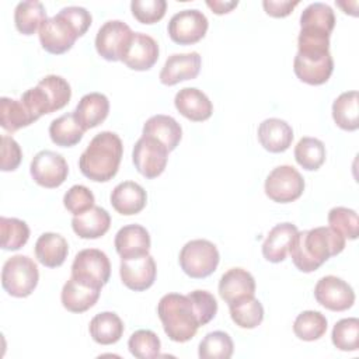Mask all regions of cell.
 <instances>
[{"mask_svg":"<svg viewBox=\"0 0 359 359\" xmlns=\"http://www.w3.org/2000/svg\"><path fill=\"white\" fill-rule=\"evenodd\" d=\"M345 248V237L330 226L297 231L289 252L294 266L302 272L318 269L327 259Z\"/></svg>","mask_w":359,"mask_h":359,"instance_id":"1","label":"cell"},{"mask_svg":"<svg viewBox=\"0 0 359 359\" xmlns=\"http://www.w3.org/2000/svg\"><path fill=\"white\" fill-rule=\"evenodd\" d=\"M91 21L93 18L87 8L80 6L63 7L41 25L39 42L46 52L62 55L70 50L76 39L87 32Z\"/></svg>","mask_w":359,"mask_h":359,"instance_id":"2","label":"cell"},{"mask_svg":"<svg viewBox=\"0 0 359 359\" xmlns=\"http://www.w3.org/2000/svg\"><path fill=\"white\" fill-rule=\"evenodd\" d=\"M123 154L121 137L109 130L97 133L81 153L79 168L84 177L95 182L112 180L119 168Z\"/></svg>","mask_w":359,"mask_h":359,"instance_id":"3","label":"cell"},{"mask_svg":"<svg viewBox=\"0 0 359 359\" xmlns=\"http://www.w3.org/2000/svg\"><path fill=\"white\" fill-rule=\"evenodd\" d=\"M157 314L164 332L174 342L192 339L198 328L202 327L195 304L188 294H164L157 304Z\"/></svg>","mask_w":359,"mask_h":359,"instance_id":"4","label":"cell"},{"mask_svg":"<svg viewBox=\"0 0 359 359\" xmlns=\"http://www.w3.org/2000/svg\"><path fill=\"white\" fill-rule=\"evenodd\" d=\"M39 280L36 264L27 255L8 258L1 269V286L13 297L29 296Z\"/></svg>","mask_w":359,"mask_h":359,"instance_id":"5","label":"cell"},{"mask_svg":"<svg viewBox=\"0 0 359 359\" xmlns=\"http://www.w3.org/2000/svg\"><path fill=\"white\" fill-rule=\"evenodd\" d=\"M181 269L194 279H202L212 275L220 261L216 245L205 238L188 241L180 251Z\"/></svg>","mask_w":359,"mask_h":359,"instance_id":"6","label":"cell"},{"mask_svg":"<svg viewBox=\"0 0 359 359\" xmlns=\"http://www.w3.org/2000/svg\"><path fill=\"white\" fill-rule=\"evenodd\" d=\"M72 276L95 287H102L111 276V262L107 254L97 248H86L76 254Z\"/></svg>","mask_w":359,"mask_h":359,"instance_id":"7","label":"cell"},{"mask_svg":"<svg viewBox=\"0 0 359 359\" xmlns=\"http://www.w3.org/2000/svg\"><path fill=\"white\" fill-rule=\"evenodd\" d=\"M133 34L135 32L126 22L121 20H109L100 27L95 35V49L105 60H122Z\"/></svg>","mask_w":359,"mask_h":359,"instance_id":"8","label":"cell"},{"mask_svg":"<svg viewBox=\"0 0 359 359\" xmlns=\"http://www.w3.org/2000/svg\"><path fill=\"white\" fill-rule=\"evenodd\" d=\"M265 194L278 203H289L299 199L304 191L302 174L292 165L275 167L265 180Z\"/></svg>","mask_w":359,"mask_h":359,"instance_id":"9","label":"cell"},{"mask_svg":"<svg viewBox=\"0 0 359 359\" xmlns=\"http://www.w3.org/2000/svg\"><path fill=\"white\" fill-rule=\"evenodd\" d=\"M168 153V149L160 140L142 135L133 146L132 161L143 177L151 180L165 170Z\"/></svg>","mask_w":359,"mask_h":359,"instance_id":"10","label":"cell"},{"mask_svg":"<svg viewBox=\"0 0 359 359\" xmlns=\"http://www.w3.org/2000/svg\"><path fill=\"white\" fill-rule=\"evenodd\" d=\"M209 21L206 15L196 10L188 8L175 13L168 21V35L180 45H192L199 42L208 31Z\"/></svg>","mask_w":359,"mask_h":359,"instance_id":"11","label":"cell"},{"mask_svg":"<svg viewBox=\"0 0 359 359\" xmlns=\"http://www.w3.org/2000/svg\"><path fill=\"white\" fill-rule=\"evenodd\" d=\"M29 172L32 180L43 188L60 187L69 174L65 157L52 150H41L31 161Z\"/></svg>","mask_w":359,"mask_h":359,"instance_id":"12","label":"cell"},{"mask_svg":"<svg viewBox=\"0 0 359 359\" xmlns=\"http://www.w3.org/2000/svg\"><path fill=\"white\" fill-rule=\"evenodd\" d=\"M314 297L317 303L331 311H345L355 303V292L344 279L327 275L314 286Z\"/></svg>","mask_w":359,"mask_h":359,"instance_id":"13","label":"cell"},{"mask_svg":"<svg viewBox=\"0 0 359 359\" xmlns=\"http://www.w3.org/2000/svg\"><path fill=\"white\" fill-rule=\"evenodd\" d=\"M119 275L122 283L135 292L149 289L157 276V266L151 255H142L129 259H121Z\"/></svg>","mask_w":359,"mask_h":359,"instance_id":"14","label":"cell"},{"mask_svg":"<svg viewBox=\"0 0 359 359\" xmlns=\"http://www.w3.org/2000/svg\"><path fill=\"white\" fill-rule=\"evenodd\" d=\"M201 65L202 59L198 52L174 53L167 57L160 72V81L165 86H175L180 81L192 80L199 74Z\"/></svg>","mask_w":359,"mask_h":359,"instance_id":"15","label":"cell"},{"mask_svg":"<svg viewBox=\"0 0 359 359\" xmlns=\"http://www.w3.org/2000/svg\"><path fill=\"white\" fill-rule=\"evenodd\" d=\"M158 43L147 34L135 32L122 57V62L132 70L144 72L154 66L158 59Z\"/></svg>","mask_w":359,"mask_h":359,"instance_id":"16","label":"cell"},{"mask_svg":"<svg viewBox=\"0 0 359 359\" xmlns=\"http://www.w3.org/2000/svg\"><path fill=\"white\" fill-rule=\"evenodd\" d=\"M293 70L297 79L311 86H320L328 81L334 70V60L331 53L323 56H306L296 53L293 60Z\"/></svg>","mask_w":359,"mask_h":359,"instance_id":"17","label":"cell"},{"mask_svg":"<svg viewBox=\"0 0 359 359\" xmlns=\"http://www.w3.org/2000/svg\"><path fill=\"white\" fill-rule=\"evenodd\" d=\"M177 111L189 121L202 122L212 116L213 105L209 97L196 87L181 88L174 98Z\"/></svg>","mask_w":359,"mask_h":359,"instance_id":"18","label":"cell"},{"mask_svg":"<svg viewBox=\"0 0 359 359\" xmlns=\"http://www.w3.org/2000/svg\"><path fill=\"white\" fill-rule=\"evenodd\" d=\"M219 294L227 303H236L255 294V279L243 268H231L219 280Z\"/></svg>","mask_w":359,"mask_h":359,"instance_id":"19","label":"cell"},{"mask_svg":"<svg viewBox=\"0 0 359 359\" xmlns=\"http://www.w3.org/2000/svg\"><path fill=\"white\" fill-rule=\"evenodd\" d=\"M101 289L88 285L76 278H70L62 289L60 300L63 307L70 313H84L91 309L100 299Z\"/></svg>","mask_w":359,"mask_h":359,"instance_id":"20","label":"cell"},{"mask_svg":"<svg viewBox=\"0 0 359 359\" xmlns=\"http://www.w3.org/2000/svg\"><path fill=\"white\" fill-rule=\"evenodd\" d=\"M115 250L121 259L147 255L150 250L149 231L140 224H126L115 234Z\"/></svg>","mask_w":359,"mask_h":359,"instance_id":"21","label":"cell"},{"mask_svg":"<svg viewBox=\"0 0 359 359\" xmlns=\"http://www.w3.org/2000/svg\"><path fill=\"white\" fill-rule=\"evenodd\" d=\"M258 140L265 150L271 153H282L292 144L293 129L283 119L268 118L258 126Z\"/></svg>","mask_w":359,"mask_h":359,"instance_id":"22","label":"cell"},{"mask_svg":"<svg viewBox=\"0 0 359 359\" xmlns=\"http://www.w3.org/2000/svg\"><path fill=\"white\" fill-rule=\"evenodd\" d=\"M112 208L125 216L142 212L147 202V194L142 185L135 181L119 182L111 192Z\"/></svg>","mask_w":359,"mask_h":359,"instance_id":"23","label":"cell"},{"mask_svg":"<svg viewBox=\"0 0 359 359\" xmlns=\"http://www.w3.org/2000/svg\"><path fill=\"white\" fill-rule=\"evenodd\" d=\"M109 112V101L101 93H88L83 95L73 114L80 126L87 130L102 123Z\"/></svg>","mask_w":359,"mask_h":359,"instance_id":"24","label":"cell"},{"mask_svg":"<svg viewBox=\"0 0 359 359\" xmlns=\"http://www.w3.org/2000/svg\"><path fill=\"white\" fill-rule=\"evenodd\" d=\"M297 227L289 222L272 227L262 244V255L269 262H282L289 252L290 244L297 233Z\"/></svg>","mask_w":359,"mask_h":359,"instance_id":"25","label":"cell"},{"mask_svg":"<svg viewBox=\"0 0 359 359\" xmlns=\"http://www.w3.org/2000/svg\"><path fill=\"white\" fill-rule=\"evenodd\" d=\"M69 254L66 238L57 233H43L35 243L36 259L48 268L60 266Z\"/></svg>","mask_w":359,"mask_h":359,"instance_id":"26","label":"cell"},{"mask_svg":"<svg viewBox=\"0 0 359 359\" xmlns=\"http://www.w3.org/2000/svg\"><path fill=\"white\" fill-rule=\"evenodd\" d=\"M142 135L156 137L168 149V151H172L182 137V129L172 116L158 114L150 116L144 122Z\"/></svg>","mask_w":359,"mask_h":359,"instance_id":"27","label":"cell"},{"mask_svg":"<svg viewBox=\"0 0 359 359\" xmlns=\"http://www.w3.org/2000/svg\"><path fill=\"white\" fill-rule=\"evenodd\" d=\"M111 226L109 213L101 206H93L90 210L72 219L73 231L81 238L102 237Z\"/></svg>","mask_w":359,"mask_h":359,"instance_id":"28","label":"cell"},{"mask_svg":"<svg viewBox=\"0 0 359 359\" xmlns=\"http://www.w3.org/2000/svg\"><path fill=\"white\" fill-rule=\"evenodd\" d=\"M123 323L116 313L102 311L95 314L88 325L91 338L100 345H112L123 334Z\"/></svg>","mask_w":359,"mask_h":359,"instance_id":"29","label":"cell"},{"mask_svg":"<svg viewBox=\"0 0 359 359\" xmlns=\"http://www.w3.org/2000/svg\"><path fill=\"white\" fill-rule=\"evenodd\" d=\"M332 118L337 126L344 130L359 128V95L358 91H345L332 102Z\"/></svg>","mask_w":359,"mask_h":359,"instance_id":"30","label":"cell"},{"mask_svg":"<svg viewBox=\"0 0 359 359\" xmlns=\"http://www.w3.org/2000/svg\"><path fill=\"white\" fill-rule=\"evenodd\" d=\"M46 20V10L41 1H20L14 10V22L18 32L32 35Z\"/></svg>","mask_w":359,"mask_h":359,"instance_id":"31","label":"cell"},{"mask_svg":"<svg viewBox=\"0 0 359 359\" xmlns=\"http://www.w3.org/2000/svg\"><path fill=\"white\" fill-rule=\"evenodd\" d=\"M84 135V129L76 121L74 114H63L53 119L49 125L50 140L60 147H72L77 144Z\"/></svg>","mask_w":359,"mask_h":359,"instance_id":"32","label":"cell"},{"mask_svg":"<svg viewBox=\"0 0 359 359\" xmlns=\"http://www.w3.org/2000/svg\"><path fill=\"white\" fill-rule=\"evenodd\" d=\"M32 122L35 121L21 100L8 97L0 98V125L4 130L13 133Z\"/></svg>","mask_w":359,"mask_h":359,"instance_id":"33","label":"cell"},{"mask_svg":"<svg viewBox=\"0 0 359 359\" xmlns=\"http://www.w3.org/2000/svg\"><path fill=\"white\" fill-rule=\"evenodd\" d=\"M230 317L240 328L251 330L258 327L264 320V307L254 296L245 297L229 304Z\"/></svg>","mask_w":359,"mask_h":359,"instance_id":"34","label":"cell"},{"mask_svg":"<svg viewBox=\"0 0 359 359\" xmlns=\"http://www.w3.org/2000/svg\"><path fill=\"white\" fill-rule=\"evenodd\" d=\"M36 86L43 93V97L49 107V112L62 109L70 101L72 88L67 80L62 76L48 74Z\"/></svg>","mask_w":359,"mask_h":359,"instance_id":"35","label":"cell"},{"mask_svg":"<svg viewBox=\"0 0 359 359\" xmlns=\"http://www.w3.org/2000/svg\"><path fill=\"white\" fill-rule=\"evenodd\" d=\"M294 158L304 170L316 171L325 161V146L320 139L302 137L294 146Z\"/></svg>","mask_w":359,"mask_h":359,"instance_id":"36","label":"cell"},{"mask_svg":"<svg viewBox=\"0 0 359 359\" xmlns=\"http://www.w3.org/2000/svg\"><path fill=\"white\" fill-rule=\"evenodd\" d=\"M327 325L328 323L324 314L314 310H306L296 317L293 332L302 341H317L325 334Z\"/></svg>","mask_w":359,"mask_h":359,"instance_id":"37","label":"cell"},{"mask_svg":"<svg viewBox=\"0 0 359 359\" xmlns=\"http://www.w3.org/2000/svg\"><path fill=\"white\" fill-rule=\"evenodd\" d=\"M335 27V14L332 8L321 1L309 4L300 15V28H311L331 34Z\"/></svg>","mask_w":359,"mask_h":359,"instance_id":"38","label":"cell"},{"mask_svg":"<svg viewBox=\"0 0 359 359\" xmlns=\"http://www.w3.org/2000/svg\"><path fill=\"white\" fill-rule=\"evenodd\" d=\"M233 352V339L224 331H213L206 334L198 349L201 359H229L231 358Z\"/></svg>","mask_w":359,"mask_h":359,"instance_id":"39","label":"cell"},{"mask_svg":"<svg viewBox=\"0 0 359 359\" xmlns=\"http://www.w3.org/2000/svg\"><path fill=\"white\" fill-rule=\"evenodd\" d=\"M1 248L8 251L20 250L29 238V227L24 220L17 217H0Z\"/></svg>","mask_w":359,"mask_h":359,"instance_id":"40","label":"cell"},{"mask_svg":"<svg viewBox=\"0 0 359 359\" xmlns=\"http://www.w3.org/2000/svg\"><path fill=\"white\" fill-rule=\"evenodd\" d=\"M332 344L337 349L355 352L359 349V320L356 317L342 318L335 323L331 334Z\"/></svg>","mask_w":359,"mask_h":359,"instance_id":"41","label":"cell"},{"mask_svg":"<svg viewBox=\"0 0 359 359\" xmlns=\"http://www.w3.org/2000/svg\"><path fill=\"white\" fill-rule=\"evenodd\" d=\"M129 352L137 359H151L160 355L161 342L157 334L151 330H137L128 341Z\"/></svg>","mask_w":359,"mask_h":359,"instance_id":"42","label":"cell"},{"mask_svg":"<svg viewBox=\"0 0 359 359\" xmlns=\"http://www.w3.org/2000/svg\"><path fill=\"white\" fill-rule=\"evenodd\" d=\"M328 224L345 238L355 240L359 233V219L353 209L335 206L328 212Z\"/></svg>","mask_w":359,"mask_h":359,"instance_id":"43","label":"cell"},{"mask_svg":"<svg viewBox=\"0 0 359 359\" xmlns=\"http://www.w3.org/2000/svg\"><path fill=\"white\" fill-rule=\"evenodd\" d=\"M133 17L142 24H154L160 21L167 10L165 0H133L130 3Z\"/></svg>","mask_w":359,"mask_h":359,"instance_id":"44","label":"cell"},{"mask_svg":"<svg viewBox=\"0 0 359 359\" xmlns=\"http://www.w3.org/2000/svg\"><path fill=\"white\" fill-rule=\"evenodd\" d=\"M94 202V194L84 185H73L63 196L65 208L74 216L90 210L95 206Z\"/></svg>","mask_w":359,"mask_h":359,"instance_id":"45","label":"cell"},{"mask_svg":"<svg viewBox=\"0 0 359 359\" xmlns=\"http://www.w3.org/2000/svg\"><path fill=\"white\" fill-rule=\"evenodd\" d=\"M188 296L192 299L195 304V309L198 311L202 325L208 324L215 318L217 313V302L212 293L206 290H194L188 293Z\"/></svg>","mask_w":359,"mask_h":359,"instance_id":"46","label":"cell"},{"mask_svg":"<svg viewBox=\"0 0 359 359\" xmlns=\"http://www.w3.org/2000/svg\"><path fill=\"white\" fill-rule=\"evenodd\" d=\"M22 158V151L20 144L8 135L1 136V171H14Z\"/></svg>","mask_w":359,"mask_h":359,"instance_id":"47","label":"cell"},{"mask_svg":"<svg viewBox=\"0 0 359 359\" xmlns=\"http://www.w3.org/2000/svg\"><path fill=\"white\" fill-rule=\"evenodd\" d=\"M297 4L299 1H287V0H264L262 1L265 13L276 18L289 15Z\"/></svg>","mask_w":359,"mask_h":359,"instance_id":"48","label":"cell"},{"mask_svg":"<svg viewBox=\"0 0 359 359\" xmlns=\"http://www.w3.org/2000/svg\"><path fill=\"white\" fill-rule=\"evenodd\" d=\"M238 1H220V0H208L206 6L215 13V14H226L230 13L234 7H237Z\"/></svg>","mask_w":359,"mask_h":359,"instance_id":"49","label":"cell"}]
</instances>
